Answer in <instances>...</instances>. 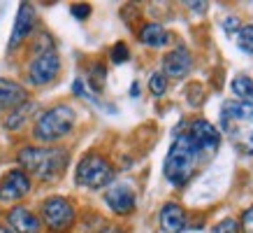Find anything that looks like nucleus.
<instances>
[{"label": "nucleus", "instance_id": "obj_3", "mask_svg": "<svg viewBox=\"0 0 253 233\" xmlns=\"http://www.w3.org/2000/svg\"><path fill=\"white\" fill-rule=\"evenodd\" d=\"M75 119L77 116H75V110L70 105H56V108L46 110L44 115H40L33 135L40 142H56V140H61L63 135H68L72 131Z\"/></svg>", "mask_w": 253, "mask_h": 233}, {"label": "nucleus", "instance_id": "obj_16", "mask_svg": "<svg viewBox=\"0 0 253 233\" xmlns=\"http://www.w3.org/2000/svg\"><path fill=\"white\" fill-rule=\"evenodd\" d=\"M139 40L146 47H163L169 42V33L163 28L161 23H146V26H142V31H139Z\"/></svg>", "mask_w": 253, "mask_h": 233}, {"label": "nucleus", "instance_id": "obj_29", "mask_svg": "<svg viewBox=\"0 0 253 233\" xmlns=\"http://www.w3.org/2000/svg\"><path fill=\"white\" fill-rule=\"evenodd\" d=\"M130 96H139V84H137V82L130 86Z\"/></svg>", "mask_w": 253, "mask_h": 233}, {"label": "nucleus", "instance_id": "obj_19", "mask_svg": "<svg viewBox=\"0 0 253 233\" xmlns=\"http://www.w3.org/2000/svg\"><path fill=\"white\" fill-rule=\"evenodd\" d=\"M237 45L242 52L253 54V26H242L237 33Z\"/></svg>", "mask_w": 253, "mask_h": 233}, {"label": "nucleus", "instance_id": "obj_12", "mask_svg": "<svg viewBox=\"0 0 253 233\" xmlns=\"http://www.w3.org/2000/svg\"><path fill=\"white\" fill-rule=\"evenodd\" d=\"M23 103H28L26 86L16 84L12 79L0 77V110H16Z\"/></svg>", "mask_w": 253, "mask_h": 233}, {"label": "nucleus", "instance_id": "obj_21", "mask_svg": "<svg viewBox=\"0 0 253 233\" xmlns=\"http://www.w3.org/2000/svg\"><path fill=\"white\" fill-rule=\"evenodd\" d=\"M149 89L154 96H163V93L168 91V77L163 75V72H151V77H149Z\"/></svg>", "mask_w": 253, "mask_h": 233}, {"label": "nucleus", "instance_id": "obj_24", "mask_svg": "<svg viewBox=\"0 0 253 233\" xmlns=\"http://www.w3.org/2000/svg\"><path fill=\"white\" fill-rule=\"evenodd\" d=\"M211 233H239V222L237 219H223V222H218V224L214 226V231Z\"/></svg>", "mask_w": 253, "mask_h": 233}, {"label": "nucleus", "instance_id": "obj_23", "mask_svg": "<svg viewBox=\"0 0 253 233\" xmlns=\"http://www.w3.org/2000/svg\"><path fill=\"white\" fill-rule=\"evenodd\" d=\"M88 84H91L93 91H100V89H102V84H105V68H102V65H95V68L91 70Z\"/></svg>", "mask_w": 253, "mask_h": 233}, {"label": "nucleus", "instance_id": "obj_2", "mask_svg": "<svg viewBox=\"0 0 253 233\" xmlns=\"http://www.w3.org/2000/svg\"><path fill=\"white\" fill-rule=\"evenodd\" d=\"M198 149L193 145V140L188 133H179L169 147L168 156H165V166H163V173L168 177L169 184L181 186L186 184L188 179L193 177V171H195V163H198Z\"/></svg>", "mask_w": 253, "mask_h": 233}, {"label": "nucleus", "instance_id": "obj_27", "mask_svg": "<svg viewBox=\"0 0 253 233\" xmlns=\"http://www.w3.org/2000/svg\"><path fill=\"white\" fill-rule=\"evenodd\" d=\"M242 231L253 233V208H249L244 215H242Z\"/></svg>", "mask_w": 253, "mask_h": 233}, {"label": "nucleus", "instance_id": "obj_8", "mask_svg": "<svg viewBox=\"0 0 253 233\" xmlns=\"http://www.w3.org/2000/svg\"><path fill=\"white\" fill-rule=\"evenodd\" d=\"M28 191H31V177L23 171H9L0 182V201L2 203L19 201Z\"/></svg>", "mask_w": 253, "mask_h": 233}, {"label": "nucleus", "instance_id": "obj_1", "mask_svg": "<svg viewBox=\"0 0 253 233\" xmlns=\"http://www.w3.org/2000/svg\"><path fill=\"white\" fill-rule=\"evenodd\" d=\"M16 161L26 175L31 173L44 182H51L68 168V152L58 147H23Z\"/></svg>", "mask_w": 253, "mask_h": 233}, {"label": "nucleus", "instance_id": "obj_25", "mask_svg": "<svg viewBox=\"0 0 253 233\" xmlns=\"http://www.w3.org/2000/svg\"><path fill=\"white\" fill-rule=\"evenodd\" d=\"M70 12H72V16H75V19L84 21L86 16L91 14V5H86V2H77V5H72V9H70Z\"/></svg>", "mask_w": 253, "mask_h": 233}, {"label": "nucleus", "instance_id": "obj_13", "mask_svg": "<svg viewBox=\"0 0 253 233\" xmlns=\"http://www.w3.org/2000/svg\"><path fill=\"white\" fill-rule=\"evenodd\" d=\"M7 224L14 233H40L42 224L28 208H12L7 212Z\"/></svg>", "mask_w": 253, "mask_h": 233}, {"label": "nucleus", "instance_id": "obj_28", "mask_svg": "<svg viewBox=\"0 0 253 233\" xmlns=\"http://www.w3.org/2000/svg\"><path fill=\"white\" fill-rule=\"evenodd\" d=\"M191 9H198V12H205L207 9V2H186Z\"/></svg>", "mask_w": 253, "mask_h": 233}, {"label": "nucleus", "instance_id": "obj_7", "mask_svg": "<svg viewBox=\"0 0 253 233\" xmlns=\"http://www.w3.org/2000/svg\"><path fill=\"white\" fill-rule=\"evenodd\" d=\"M191 140L193 145H195V149H198L200 156H209L214 154L216 149H218V145H221V133L214 128V124H209V121H193L191 126Z\"/></svg>", "mask_w": 253, "mask_h": 233}, {"label": "nucleus", "instance_id": "obj_11", "mask_svg": "<svg viewBox=\"0 0 253 233\" xmlns=\"http://www.w3.org/2000/svg\"><path fill=\"white\" fill-rule=\"evenodd\" d=\"M105 203L114 210L116 215H130L135 210V191L128 184H114L112 189H107Z\"/></svg>", "mask_w": 253, "mask_h": 233}, {"label": "nucleus", "instance_id": "obj_17", "mask_svg": "<svg viewBox=\"0 0 253 233\" xmlns=\"http://www.w3.org/2000/svg\"><path fill=\"white\" fill-rule=\"evenodd\" d=\"M33 110H35V103H23V105H19L16 110H12L9 112V116L5 119V128L7 131H16V128H21L23 124H26V119H28V115H31Z\"/></svg>", "mask_w": 253, "mask_h": 233}, {"label": "nucleus", "instance_id": "obj_6", "mask_svg": "<svg viewBox=\"0 0 253 233\" xmlns=\"http://www.w3.org/2000/svg\"><path fill=\"white\" fill-rule=\"evenodd\" d=\"M42 217L51 231H65L75 224V208L68 198L54 196V198H46L42 203Z\"/></svg>", "mask_w": 253, "mask_h": 233}, {"label": "nucleus", "instance_id": "obj_20", "mask_svg": "<svg viewBox=\"0 0 253 233\" xmlns=\"http://www.w3.org/2000/svg\"><path fill=\"white\" fill-rule=\"evenodd\" d=\"M72 91L77 93V96H82V98H86L88 103H93V105H98V108H105V110H109V112H114L112 108H107V105H102V103H100L98 98H95V96H93V93L88 91V89H86V84L82 82V79H75V84H72Z\"/></svg>", "mask_w": 253, "mask_h": 233}, {"label": "nucleus", "instance_id": "obj_30", "mask_svg": "<svg viewBox=\"0 0 253 233\" xmlns=\"http://www.w3.org/2000/svg\"><path fill=\"white\" fill-rule=\"evenodd\" d=\"M0 233H14V231H9L7 226H0Z\"/></svg>", "mask_w": 253, "mask_h": 233}, {"label": "nucleus", "instance_id": "obj_4", "mask_svg": "<svg viewBox=\"0 0 253 233\" xmlns=\"http://www.w3.org/2000/svg\"><path fill=\"white\" fill-rule=\"evenodd\" d=\"M75 179H77V184L88 186V189H102L114 182V168L107 159L98 154H88L79 161Z\"/></svg>", "mask_w": 253, "mask_h": 233}, {"label": "nucleus", "instance_id": "obj_10", "mask_svg": "<svg viewBox=\"0 0 253 233\" xmlns=\"http://www.w3.org/2000/svg\"><path fill=\"white\" fill-rule=\"evenodd\" d=\"M35 26V7L31 2H21L19 5V12H16L14 19V28H12V35H9V49H16L23 40L28 38V33L33 31Z\"/></svg>", "mask_w": 253, "mask_h": 233}, {"label": "nucleus", "instance_id": "obj_5", "mask_svg": "<svg viewBox=\"0 0 253 233\" xmlns=\"http://www.w3.org/2000/svg\"><path fill=\"white\" fill-rule=\"evenodd\" d=\"M58 72H61V58H58V54H56V49L51 45L40 49L35 58L31 61V65H28V79L38 86L54 82L58 77Z\"/></svg>", "mask_w": 253, "mask_h": 233}, {"label": "nucleus", "instance_id": "obj_18", "mask_svg": "<svg viewBox=\"0 0 253 233\" xmlns=\"http://www.w3.org/2000/svg\"><path fill=\"white\" fill-rule=\"evenodd\" d=\"M232 93L244 98V101H253V79L246 77V75H239V77L232 79Z\"/></svg>", "mask_w": 253, "mask_h": 233}, {"label": "nucleus", "instance_id": "obj_14", "mask_svg": "<svg viewBox=\"0 0 253 233\" xmlns=\"http://www.w3.org/2000/svg\"><path fill=\"white\" fill-rule=\"evenodd\" d=\"M161 229L165 233H181L186 229V212L176 203H165L161 210Z\"/></svg>", "mask_w": 253, "mask_h": 233}, {"label": "nucleus", "instance_id": "obj_22", "mask_svg": "<svg viewBox=\"0 0 253 233\" xmlns=\"http://www.w3.org/2000/svg\"><path fill=\"white\" fill-rule=\"evenodd\" d=\"M128 58H130V52H128V47L123 45V42H116L114 49H112V63L121 65V63H126Z\"/></svg>", "mask_w": 253, "mask_h": 233}, {"label": "nucleus", "instance_id": "obj_9", "mask_svg": "<svg viewBox=\"0 0 253 233\" xmlns=\"http://www.w3.org/2000/svg\"><path fill=\"white\" fill-rule=\"evenodd\" d=\"M193 68V56L186 47H176L163 58V75L172 79H184Z\"/></svg>", "mask_w": 253, "mask_h": 233}, {"label": "nucleus", "instance_id": "obj_15", "mask_svg": "<svg viewBox=\"0 0 253 233\" xmlns=\"http://www.w3.org/2000/svg\"><path fill=\"white\" fill-rule=\"evenodd\" d=\"M223 126H228L230 119L235 121H246V119H253V101H230L223 105L221 112Z\"/></svg>", "mask_w": 253, "mask_h": 233}, {"label": "nucleus", "instance_id": "obj_26", "mask_svg": "<svg viewBox=\"0 0 253 233\" xmlns=\"http://www.w3.org/2000/svg\"><path fill=\"white\" fill-rule=\"evenodd\" d=\"M223 28H225V33L228 35H232V33H239V19L237 16H225V21H223Z\"/></svg>", "mask_w": 253, "mask_h": 233}]
</instances>
